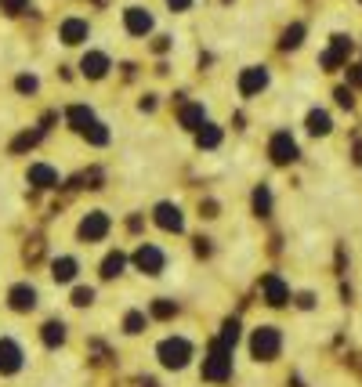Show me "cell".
<instances>
[{
    "mask_svg": "<svg viewBox=\"0 0 362 387\" xmlns=\"http://www.w3.org/2000/svg\"><path fill=\"white\" fill-rule=\"evenodd\" d=\"M228 373H232V351L221 348V344L214 340V344H210V355L203 358V377L221 384V380H228Z\"/></svg>",
    "mask_w": 362,
    "mask_h": 387,
    "instance_id": "cell-1",
    "label": "cell"
},
{
    "mask_svg": "<svg viewBox=\"0 0 362 387\" xmlns=\"http://www.w3.org/2000/svg\"><path fill=\"white\" fill-rule=\"evenodd\" d=\"M188 358H193V344H188L185 337H167L160 344V362L170 365V370H181Z\"/></svg>",
    "mask_w": 362,
    "mask_h": 387,
    "instance_id": "cell-2",
    "label": "cell"
},
{
    "mask_svg": "<svg viewBox=\"0 0 362 387\" xmlns=\"http://www.w3.org/2000/svg\"><path fill=\"white\" fill-rule=\"evenodd\" d=\"M279 330L275 326H261L258 333H253V340H250V351H253V358H261V362H272L275 355H279Z\"/></svg>",
    "mask_w": 362,
    "mask_h": 387,
    "instance_id": "cell-3",
    "label": "cell"
},
{
    "mask_svg": "<svg viewBox=\"0 0 362 387\" xmlns=\"http://www.w3.org/2000/svg\"><path fill=\"white\" fill-rule=\"evenodd\" d=\"M105 232H109V218H105L102 210H95V213H88V218H83V225H80V239L98 243Z\"/></svg>",
    "mask_w": 362,
    "mask_h": 387,
    "instance_id": "cell-4",
    "label": "cell"
},
{
    "mask_svg": "<svg viewBox=\"0 0 362 387\" xmlns=\"http://www.w3.org/2000/svg\"><path fill=\"white\" fill-rule=\"evenodd\" d=\"M268 153H272V160H275V163H293V160H297V141L283 131V134H275V138H272Z\"/></svg>",
    "mask_w": 362,
    "mask_h": 387,
    "instance_id": "cell-5",
    "label": "cell"
},
{
    "mask_svg": "<svg viewBox=\"0 0 362 387\" xmlns=\"http://www.w3.org/2000/svg\"><path fill=\"white\" fill-rule=\"evenodd\" d=\"M261 290H265V300H268L272 308H279V304H286V300H290V290H286V283H283L279 275H265L261 279Z\"/></svg>",
    "mask_w": 362,
    "mask_h": 387,
    "instance_id": "cell-6",
    "label": "cell"
},
{
    "mask_svg": "<svg viewBox=\"0 0 362 387\" xmlns=\"http://www.w3.org/2000/svg\"><path fill=\"white\" fill-rule=\"evenodd\" d=\"M134 265H138L141 272H148V275H160V272H163V253H160L156 246L145 243V246L134 253Z\"/></svg>",
    "mask_w": 362,
    "mask_h": 387,
    "instance_id": "cell-7",
    "label": "cell"
},
{
    "mask_svg": "<svg viewBox=\"0 0 362 387\" xmlns=\"http://www.w3.org/2000/svg\"><path fill=\"white\" fill-rule=\"evenodd\" d=\"M22 365V351L15 340H0V373H15Z\"/></svg>",
    "mask_w": 362,
    "mask_h": 387,
    "instance_id": "cell-8",
    "label": "cell"
},
{
    "mask_svg": "<svg viewBox=\"0 0 362 387\" xmlns=\"http://www.w3.org/2000/svg\"><path fill=\"white\" fill-rule=\"evenodd\" d=\"M348 55H351V40H348V36H333V48L323 55V66H326V69H337Z\"/></svg>",
    "mask_w": 362,
    "mask_h": 387,
    "instance_id": "cell-9",
    "label": "cell"
},
{
    "mask_svg": "<svg viewBox=\"0 0 362 387\" xmlns=\"http://www.w3.org/2000/svg\"><path fill=\"white\" fill-rule=\"evenodd\" d=\"M156 225L160 228H167V232H181V210L178 206H170V203H160L156 206Z\"/></svg>",
    "mask_w": 362,
    "mask_h": 387,
    "instance_id": "cell-10",
    "label": "cell"
},
{
    "mask_svg": "<svg viewBox=\"0 0 362 387\" xmlns=\"http://www.w3.org/2000/svg\"><path fill=\"white\" fill-rule=\"evenodd\" d=\"M265 83H268V73L253 66V69H246V73L239 76V91H243V94H258V91H265Z\"/></svg>",
    "mask_w": 362,
    "mask_h": 387,
    "instance_id": "cell-11",
    "label": "cell"
},
{
    "mask_svg": "<svg viewBox=\"0 0 362 387\" xmlns=\"http://www.w3.org/2000/svg\"><path fill=\"white\" fill-rule=\"evenodd\" d=\"M62 40H66V44H80V40H88V22H83V18H69V22H62Z\"/></svg>",
    "mask_w": 362,
    "mask_h": 387,
    "instance_id": "cell-12",
    "label": "cell"
},
{
    "mask_svg": "<svg viewBox=\"0 0 362 387\" xmlns=\"http://www.w3.org/2000/svg\"><path fill=\"white\" fill-rule=\"evenodd\" d=\"M127 29H131V33H148V29H153V15H148V11H141V8H131V11H127Z\"/></svg>",
    "mask_w": 362,
    "mask_h": 387,
    "instance_id": "cell-13",
    "label": "cell"
},
{
    "mask_svg": "<svg viewBox=\"0 0 362 387\" xmlns=\"http://www.w3.org/2000/svg\"><path fill=\"white\" fill-rule=\"evenodd\" d=\"M36 304V290L33 286H15L11 290V308L15 311H29Z\"/></svg>",
    "mask_w": 362,
    "mask_h": 387,
    "instance_id": "cell-14",
    "label": "cell"
},
{
    "mask_svg": "<svg viewBox=\"0 0 362 387\" xmlns=\"http://www.w3.org/2000/svg\"><path fill=\"white\" fill-rule=\"evenodd\" d=\"M29 181H33V185H40V188H51V185H58V174H55L51 167L36 163V167H29Z\"/></svg>",
    "mask_w": 362,
    "mask_h": 387,
    "instance_id": "cell-15",
    "label": "cell"
},
{
    "mask_svg": "<svg viewBox=\"0 0 362 387\" xmlns=\"http://www.w3.org/2000/svg\"><path fill=\"white\" fill-rule=\"evenodd\" d=\"M105 69H109V58H105V55H98V51H91L88 58H83V73H88V76H105Z\"/></svg>",
    "mask_w": 362,
    "mask_h": 387,
    "instance_id": "cell-16",
    "label": "cell"
},
{
    "mask_svg": "<svg viewBox=\"0 0 362 387\" xmlns=\"http://www.w3.org/2000/svg\"><path fill=\"white\" fill-rule=\"evenodd\" d=\"M51 275L58 279V283H69V279L76 275V261H73V257H62V261L51 265Z\"/></svg>",
    "mask_w": 362,
    "mask_h": 387,
    "instance_id": "cell-17",
    "label": "cell"
},
{
    "mask_svg": "<svg viewBox=\"0 0 362 387\" xmlns=\"http://www.w3.org/2000/svg\"><path fill=\"white\" fill-rule=\"evenodd\" d=\"M66 116H69V123L76 127V131H88V127L95 123V116H91V109H83V105H73V109H69Z\"/></svg>",
    "mask_w": 362,
    "mask_h": 387,
    "instance_id": "cell-18",
    "label": "cell"
},
{
    "mask_svg": "<svg viewBox=\"0 0 362 387\" xmlns=\"http://www.w3.org/2000/svg\"><path fill=\"white\" fill-rule=\"evenodd\" d=\"M181 123L188 127V131L203 127V105H185V109H181Z\"/></svg>",
    "mask_w": 362,
    "mask_h": 387,
    "instance_id": "cell-19",
    "label": "cell"
},
{
    "mask_svg": "<svg viewBox=\"0 0 362 387\" xmlns=\"http://www.w3.org/2000/svg\"><path fill=\"white\" fill-rule=\"evenodd\" d=\"M62 340H66V326H62V322H48L44 326V344L48 348H58Z\"/></svg>",
    "mask_w": 362,
    "mask_h": 387,
    "instance_id": "cell-20",
    "label": "cell"
},
{
    "mask_svg": "<svg viewBox=\"0 0 362 387\" xmlns=\"http://www.w3.org/2000/svg\"><path fill=\"white\" fill-rule=\"evenodd\" d=\"M308 131H312V134H330V116L319 113V109L308 113Z\"/></svg>",
    "mask_w": 362,
    "mask_h": 387,
    "instance_id": "cell-21",
    "label": "cell"
},
{
    "mask_svg": "<svg viewBox=\"0 0 362 387\" xmlns=\"http://www.w3.org/2000/svg\"><path fill=\"white\" fill-rule=\"evenodd\" d=\"M236 340H239V322L232 318V322H225V330H221V340H218V344L232 351V348H236Z\"/></svg>",
    "mask_w": 362,
    "mask_h": 387,
    "instance_id": "cell-22",
    "label": "cell"
},
{
    "mask_svg": "<svg viewBox=\"0 0 362 387\" xmlns=\"http://www.w3.org/2000/svg\"><path fill=\"white\" fill-rule=\"evenodd\" d=\"M120 272H123V253H109V257H105V265H102V275L116 279Z\"/></svg>",
    "mask_w": 362,
    "mask_h": 387,
    "instance_id": "cell-23",
    "label": "cell"
},
{
    "mask_svg": "<svg viewBox=\"0 0 362 387\" xmlns=\"http://www.w3.org/2000/svg\"><path fill=\"white\" fill-rule=\"evenodd\" d=\"M253 210H258V213H268V210H272V196H268V188H265V185L253 192Z\"/></svg>",
    "mask_w": 362,
    "mask_h": 387,
    "instance_id": "cell-24",
    "label": "cell"
},
{
    "mask_svg": "<svg viewBox=\"0 0 362 387\" xmlns=\"http://www.w3.org/2000/svg\"><path fill=\"white\" fill-rule=\"evenodd\" d=\"M221 141V131H218V127H203V131H200V145L203 148H214Z\"/></svg>",
    "mask_w": 362,
    "mask_h": 387,
    "instance_id": "cell-25",
    "label": "cell"
},
{
    "mask_svg": "<svg viewBox=\"0 0 362 387\" xmlns=\"http://www.w3.org/2000/svg\"><path fill=\"white\" fill-rule=\"evenodd\" d=\"M301 36H305V26H290L283 33V48H297V44H301Z\"/></svg>",
    "mask_w": 362,
    "mask_h": 387,
    "instance_id": "cell-26",
    "label": "cell"
},
{
    "mask_svg": "<svg viewBox=\"0 0 362 387\" xmlns=\"http://www.w3.org/2000/svg\"><path fill=\"white\" fill-rule=\"evenodd\" d=\"M123 326H127V333H141V330H145V315H141V311H131Z\"/></svg>",
    "mask_w": 362,
    "mask_h": 387,
    "instance_id": "cell-27",
    "label": "cell"
},
{
    "mask_svg": "<svg viewBox=\"0 0 362 387\" xmlns=\"http://www.w3.org/2000/svg\"><path fill=\"white\" fill-rule=\"evenodd\" d=\"M29 8V0H0V11H8V15H22Z\"/></svg>",
    "mask_w": 362,
    "mask_h": 387,
    "instance_id": "cell-28",
    "label": "cell"
},
{
    "mask_svg": "<svg viewBox=\"0 0 362 387\" xmlns=\"http://www.w3.org/2000/svg\"><path fill=\"white\" fill-rule=\"evenodd\" d=\"M83 134H88V138L95 141V145H105V141H109V134H105V127H102V123H91V127H88V131H83Z\"/></svg>",
    "mask_w": 362,
    "mask_h": 387,
    "instance_id": "cell-29",
    "label": "cell"
},
{
    "mask_svg": "<svg viewBox=\"0 0 362 387\" xmlns=\"http://www.w3.org/2000/svg\"><path fill=\"white\" fill-rule=\"evenodd\" d=\"M91 300H95V290H91V286H80V290L73 293V304H80V308L91 304Z\"/></svg>",
    "mask_w": 362,
    "mask_h": 387,
    "instance_id": "cell-30",
    "label": "cell"
},
{
    "mask_svg": "<svg viewBox=\"0 0 362 387\" xmlns=\"http://www.w3.org/2000/svg\"><path fill=\"white\" fill-rule=\"evenodd\" d=\"M40 141V131H33V134H22V138H18L11 148H15V153H22V148H29V145H36Z\"/></svg>",
    "mask_w": 362,
    "mask_h": 387,
    "instance_id": "cell-31",
    "label": "cell"
},
{
    "mask_svg": "<svg viewBox=\"0 0 362 387\" xmlns=\"http://www.w3.org/2000/svg\"><path fill=\"white\" fill-rule=\"evenodd\" d=\"M174 311H178V308L170 304V300H160V304L153 308V315H156V318H170V315H174Z\"/></svg>",
    "mask_w": 362,
    "mask_h": 387,
    "instance_id": "cell-32",
    "label": "cell"
},
{
    "mask_svg": "<svg viewBox=\"0 0 362 387\" xmlns=\"http://www.w3.org/2000/svg\"><path fill=\"white\" fill-rule=\"evenodd\" d=\"M348 80L351 87H362V66H348Z\"/></svg>",
    "mask_w": 362,
    "mask_h": 387,
    "instance_id": "cell-33",
    "label": "cell"
},
{
    "mask_svg": "<svg viewBox=\"0 0 362 387\" xmlns=\"http://www.w3.org/2000/svg\"><path fill=\"white\" fill-rule=\"evenodd\" d=\"M337 105H344V109H351V91H348V87H340V91H337Z\"/></svg>",
    "mask_w": 362,
    "mask_h": 387,
    "instance_id": "cell-34",
    "label": "cell"
},
{
    "mask_svg": "<svg viewBox=\"0 0 362 387\" xmlns=\"http://www.w3.org/2000/svg\"><path fill=\"white\" fill-rule=\"evenodd\" d=\"M18 91H36V80H33V76H22V80H18Z\"/></svg>",
    "mask_w": 362,
    "mask_h": 387,
    "instance_id": "cell-35",
    "label": "cell"
},
{
    "mask_svg": "<svg viewBox=\"0 0 362 387\" xmlns=\"http://www.w3.org/2000/svg\"><path fill=\"white\" fill-rule=\"evenodd\" d=\"M170 4H174V8H188V0H170Z\"/></svg>",
    "mask_w": 362,
    "mask_h": 387,
    "instance_id": "cell-36",
    "label": "cell"
}]
</instances>
